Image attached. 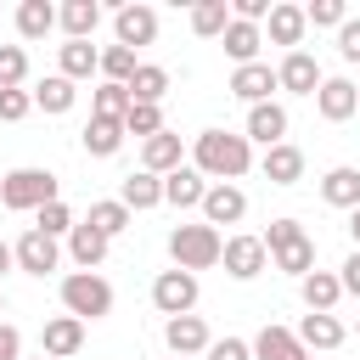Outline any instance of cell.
<instances>
[{
  "label": "cell",
  "instance_id": "1",
  "mask_svg": "<svg viewBox=\"0 0 360 360\" xmlns=\"http://www.w3.org/2000/svg\"><path fill=\"white\" fill-rule=\"evenodd\" d=\"M191 169L202 180H214V186H236L253 169V141L231 135V129H202L197 146H191Z\"/></svg>",
  "mask_w": 360,
  "mask_h": 360
},
{
  "label": "cell",
  "instance_id": "2",
  "mask_svg": "<svg viewBox=\"0 0 360 360\" xmlns=\"http://www.w3.org/2000/svg\"><path fill=\"white\" fill-rule=\"evenodd\" d=\"M264 248H270V264L287 270V276H298V281L315 270V242H309V231H304L298 219H270Z\"/></svg>",
  "mask_w": 360,
  "mask_h": 360
},
{
  "label": "cell",
  "instance_id": "3",
  "mask_svg": "<svg viewBox=\"0 0 360 360\" xmlns=\"http://www.w3.org/2000/svg\"><path fill=\"white\" fill-rule=\"evenodd\" d=\"M219 253H225V236L214 231V225H174L169 231V259H174V270H214L219 264Z\"/></svg>",
  "mask_w": 360,
  "mask_h": 360
},
{
  "label": "cell",
  "instance_id": "4",
  "mask_svg": "<svg viewBox=\"0 0 360 360\" xmlns=\"http://www.w3.org/2000/svg\"><path fill=\"white\" fill-rule=\"evenodd\" d=\"M45 202H56V174L51 169H11L0 180V208L11 214H39Z\"/></svg>",
  "mask_w": 360,
  "mask_h": 360
},
{
  "label": "cell",
  "instance_id": "5",
  "mask_svg": "<svg viewBox=\"0 0 360 360\" xmlns=\"http://www.w3.org/2000/svg\"><path fill=\"white\" fill-rule=\"evenodd\" d=\"M62 309L79 315V321H101V315H112V281L96 276V270H73V276H62Z\"/></svg>",
  "mask_w": 360,
  "mask_h": 360
},
{
  "label": "cell",
  "instance_id": "6",
  "mask_svg": "<svg viewBox=\"0 0 360 360\" xmlns=\"http://www.w3.org/2000/svg\"><path fill=\"white\" fill-rule=\"evenodd\" d=\"M152 304H158V315H191L197 309V276L191 270H163L158 281H152Z\"/></svg>",
  "mask_w": 360,
  "mask_h": 360
},
{
  "label": "cell",
  "instance_id": "7",
  "mask_svg": "<svg viewBox=\"0 0 360 360\" xmlns=\"http://www.w3.org/2000/svg\"><path fill=\"white\" fill-rule=\"evenodd\" d=\"M219 264H225V276H231V281H253V276L270 264V248H264V236H225Z\"/></svg>",
  "mask_w": 360,
  "mask_h": 360
},
{
  "label": "cell",
  "instance_id": "8",
  "mask_svg": "<svg viewBox=\"0 0 360 360\" xmlns=\"http://www.w3.org/2000/svg\"><path fill=\"white\" fill-rule=\"evenodd\" d=\"M56 264H62V242L56 236H45V231H22L17 236V270H28V276L45 281Z\"/></svg>",
  "mask_w": 360,
  "mask_h": 360
},
{
  "label": "cell",
  "instance_id": "9",
  "mask_svg": "<svg viewBox=\"0 0 360 360\" xmlns=\"http://www.w3.org/2000/svg\"><path fill=\"white\" fill-rule=\"evenodd\" d=\"M163 343H169V354L174 360H197V354H208V326H202V315H174V321H163Z\"/></svg>",
  "mask_w": 360,
  "mask_h": 360
},
{
  "label": "cell",
  "instance_id": "10",
  "mask_svg": "<svg viewBox=\"0 0 360 360\" xmlns=\"http://www.w3.org/2000/svg\"><path fill=\"white\" fill-rule=\"evenodd\" d=\"M276 84H281L287 96H315V90H321V62H315L309 51H287V56L276 62Z\"/></svg>",
  "mask_w": 360,
  "mask_h": 360
},
{
  "label": "cell",
  "instance_id": "11",
  "mask_svg": "<svg viewBox=\"0 0 360 360\" xmlns=\"http://www.w3.org/2000/svg\"><path fill=\"white\" fill-rule=\"evenodd\" d=\"M79 349H84V321H79V315H51V321L39 326V354L68 360V354H79Z\"/></svg>",
  "mask_w": 360,
  "mask_h": 360
},
{
  "label": "cell",
  "instance_id": "12",
  "mask_svg": "<svg viewBox=\"0 0 360 360\" xmlns=\"http://www.w3.org/2000/svg\"><path fill=\"white\" fill-rule=\"evenodd\" d=\"M315 107H321V118H326V124H343V118H354V112H360V84H354V79H321Z\"/></svg>",
  "mask_w": 360,
  "mask_h": 360
},
{
  "label": "cell",
  "instance_id": "13",
  "mask_svg": "<svg viewBox=\"0 0 360 360\" xmlns=\"http://www.w3.org/2000/svg\"><path fill=\"white\" fill-rule=\"evenodd\" d=\"M236 101H248V107H259V101H270V90H281L276 84V68L270 62H248V68H236L231 73V84H225Z\"/></svg>",
  "mask_w": 360,
  "mask_h": 360
},
{
  "label": "cell",
  "instance_id": "14",
  "mask_svg": "<svg viewBox=\"0 0 360 360\" xmlns=\"http://www.w3.org/2000/svg\"><path fill=\"white\" fill-rule=\"evenodd\" d=\"M242 135L259 141L264 152L281 146V141H287V107H281V101H259V107H248V129H242Z\"/></svg>",
  "mask_w": 360,
  "mask_h": 360
},
{
  "label": "cell",
  "instance_id": "15",
  "mask_svg": "<svg viewBox=\"0 0 360 360\" xmlns=\"http://www.w3.org/2000/svg\"><path fill=\"white\" fill-rule=\"evenodd\" d=\"M112 34H118V45H152L158 39V11L152 6H118V17H112Z\"/></svg>",
  "mask_w": 360,
  "mask_h": 360
},
{
  "label": "cell",
  "instance_id": "16",
  "mask_svg": "<svg viewBox=\"0 0 360 360\" xmlns=\"http://www.w3.org/2000/svg\"><path fill=\"white\" fill-rule=\"evenodd\" d=\"M264 28H270V45L304 51V28H309V17H304V6H287V0H276V6H270V17H264Z\"/></svg>",
  "mask_w": 360,
  "mask_h": 360
},
{
  "label": "cell",
  "instance_id": "17",
  "mask_svg": "<svg viewBox=\"0 0 360 360\" xmlns=\"http://www.w3.org/2000/svg\"><path fill=\"white\" fill-rule=\"evenodd\" d=\"M248 214V191L242 186H208V197H202V225H236Z\"/></svg>",
  "mask_w": 360,
  "mask_h": 360
},
{
  "label": "cell",
  "instance_id": "18",
  "mask_svg": "<svg viewBox=\"0 0 360 360\" xmlns=\"http://www.w3.org/2000/svg\"><path fill=\"white\" fill-rule=\"evenodd\" d=\"M180 158H186V146H180V135L174 129H163V135H152V141H141V169L146 174H174L180 169Z\"/></svg>",
  "mask_w": 360,
  "mask_h": 360
},
{
  "label": "cell",
  "instance_id": "19",
  "mask_svg": "<svg viewBox=\"0 0 360 360\" xmlns=\"http://www.w3.org/2000/svg\"><path fill=\"white\" fill-rule=\"evenodd\" d=\"M202 197H208V180L191 163H180L174 174H163V202L169 208H202Z\"/></svg>",
  "mask_w": 360,
  "mask_h": 360
},
{
  "label": "cell",
  "instance_id": "20",
  "mask_svg": "<svg viewBox=\"0 0 360 360\" xmlns=\"http://www.w3.org/2000/svg\"><path fill=\"white\" fill-rule=\"evenodd\" d=\"M253 360H309V349L298 343V332L292 326H264L259 338H253Z\"/></svg>",
  "mask_w": 360,
  "mask_h": 360
},
{
  "label": "cell",
  "instance_id": "21",
  "mask_svg": "<svg viewBox=\"0 0 360 360\" xmlns=\"http://www.w3.org/2000/svg\"><path fill=\"white\" fill-rule=\"evenodd\" d=\"M259 169H264L270 186H298V180H304V152H298L292 141H281V146H270V152L259 158Z\"/></svg>",
  "mask_w": 360,
  "mask_h": 360
},
{
  "label": "cell",
  "instance_id": "22",
  "mask_svg": "<svg viewBox=\"0 0 360 360\" xmlns=\"http://www.w3.org/2000/svg\"><path fill=\"white\" fill-rule=\"evenodd\" d=\"M298 292H304L309 315H332L338 298H343V281H338V270H309V276L298 281Z\"/></svg>",
  "mask_w": 360,
  "mask_h": 360
},
{
  "label": "cell",
  "instance_id": "23",
  "mask_svg": "<svg viewBox=\"0 0 360 360\" xmlns=\"http://www.w3.org/2000/svg\"><path fill=\"white\" fill-rule=\"evenodd\" d=\"M321 197L332 202V208H360V169L354 163H338V169H326L321 174Z\"/></svg>",
  "mask_w": 360,
  "mask_h": 360
},
{
  "label": "cell",
  "instance_id": "24",
  "mask_svg": "<svg viewBox=\"0 0 360 360\" xmlns=\"http://www.w3.org/2000/svg\"><path fill=\"white\" fill-rule=\"evenodd\" d=\"M56 73H62V79H73V84H79V79H90V73H101V51H96L90 39H68V45L56 51Z\"/></svg>",
  "mask_w": 360,
  "mask_h": 360
},
{
  "label": "cell",
  "instance_id": "25",
  "mask_svg": "<svg viewBox=\"0 0 360 360\" xmlns=\"http://www.w3.org/2000/svg\"><path fill=\"white\" fill-rule=\"evenodd\" d=\"M118 202H124L129 214H146V208H158V202H163V180H158V174H146V169H135V174H124Z\"/></svg>",
  "mask_w": 360,
  "mask_h": 360
},
{
  "label": "cell",
  "instance_id": "26",
  "mask_svg": "<svg viewBox=\"0 0 360 360\" xmlns=\"http://www.w3.org/2000/svg\"><path fill=\"white\" fill-rule=\"evenodd\" d=\"M219 39H225V56H231L236 68H248V62H259V45H264V28H259V22H236V17H231V28H225Z\"/></svg>",
  "mask_w": 360,
  "mask_h": 360
},
{
  "label": "cell",
  "instance_id": "27",
  "mask_svg": "<svg viewBox=\"0 0 360 360\" xmlns=\"http://www.w3.org/2000/svg\"><path fill=\"white\" fill-rule=\"evenodd\" d=\"M124 135H129V129H124V118H90V124H84V135H79V146H84L90 158H112V152L124 146Z\"/></svg>",
  "mask_w": 360,
  "mask_h": 360
},
{
  "label": "cell",
  "instance_id": "28",
  "mask_svg": "<svg viewBox=\"0 0 360 360\" xmlns=\"http://www.w3.org/2000/svg\"><path fill=\"white\" fill-rule=\"evenodd\" d=\"M107 248H112V242H107L96 225H84V219H79V225H73V236H68V253H73V264H79V270H96V264L107 259Z\"/></svg>",
  "mask_w": 360,
  "mask_h": 360
},
{
  "label": "cell",
  "instance_id": "29",
  "mask_svg": "<svg viewBox=\"0 0 360 360\" xmlns=\"http://www.w3.org/2000/svg\"><path fill=\"white\" fill-rule=\"evenodd\" d=\"M56 17H62V11H56L51 0H22V6H17V34H22V39H45V34L56 28Z\"/></svg>",
  "mask_w": 360,
  "mask_h": 360
},
{
  "label": "cell",
  "instance_id": "30",
  "mask_svg": "<svg viewBox=\"0 0 360 360\" xmlns=\"http://www.w3.org/2000/svg\"><path fill=\"white\" fill-rule=\"evenodd\" d=\"M73 101H79V90H73V79H62V73H51V79H39V84H34V107H39V112H51V118H56V112H68Z\"/></svg>",
  "mask_w": 360,
  "mask_h": 360
},
{
  "label": "cell",
  "instance_id": "31",
  "mask_svg": "<svg viewBox=\"0 0 360 360\" xmlns=\"http://www.w3.org/2000/svg\"><path fill=\"white\" fill-rule=\"evenodd\" d=\"M298 343L304 349H338L343 343V321L338 315H304L298 321Z\"/></svg>",
  "mask_w": 360,
  "mask_h": 360
},
{
  "label": "cell",
  "instance_id": "32",
  "mask_svg": "<svg viewBox=\"0 0 360 360\" xmlns=\"http://www.w3.org/2000/svg\"><path fill=\"white\" fill-rule=\"evenodd\" d=\"M225 28H231V6L225 0H197L191 6V34L197 39H219Z\"/></svg>",
  "mask_w": 360,
  "mask_h": 360
},
{
  "label": "cell",
  "instance_id": "33",
  "mask_svg": "<svg viewBox=\"0 0 360 360\" xmlns=\"http://www.w3.org/2000/svg\"><path fill=\"white\" fill-rule=\"evenodd\" d=\"M169 96V68H158V62H141L135 68V79H129V101H163Z\"/></svg>",
  "mask_w": 360,
  "mask_h": 360
},
{
  "label": "cell",
  "instance_id": "34",
  "mask_svg": "<svg viewBox=\"0 0 360 360\" xmlns=\"http://www.w3.org/2000/svg\"><path fill=\"white\" fill-rule=\"evenodd\" d=\"M56 22L68 28V39H90V34H96V22H101V6H96V0H68Z\"/></svg>",
  "mask_w": 360,
  "mask_h": 360
},
{
  "label": "cell",
  "instance_id": "35",
  "mask_svg": "<svg viewBox=\"0 0 360 360\" xmlns=\"http://www.w3.org/2000/svg\"><path fill=\"white\" fill-rule=\"evenodd\" d=\"M129 219H135V214H129L118 197H107V202H90V214H84V225H96L107 242H112L118 231H129Z\"/></svg>",
  "mask_w": 360,
  "mask_h": 360
},
{
  "label": "cell",
  "instance_id": "36",
  "mask_svg": "<svg viewBox=\"0 0 360 360\" xmlns=\"http://www.w3.org/2000/svg\"><path fill=\"white\" fill-rule=\"evenodd\" d=\"M124 112H129V84H96L90 118H124Z\"/></svg>",
  "mask_w": 360,
  "mask_h": 360
},
{
  "label": "cell",
  "instance_id": "37",
  "mask_svg": "<svg viewBox=\"0 0 360 360\" xmlns=\"http://www.w3.org/2000/svg\"><path fill=\"white\" fill-rule=\"evenodd\" d=\"M124 129H129V135H141V141L163 135V107H152V101H129V112H124Z\"/></svg>",
  "mask_w": 360,
  "mask_h": 360
},
{
  "label": "cell",
  "instance_id": "38",
  "mask_svg": "<svg viewBox=\"0 0 360 360\" xmlns=\"http://www.w3.org/2000/svg\"><path fill=\"white\" fill-rule=\"evenodd\" d=\"M135 68H141V62H135L129 45H107V51H101V73H107V84H129Z\"/></svg>",
  "mask_w": 360,
  "mask_h": 360
},
{
  "label": "cell",
  "instance_id": "39",
  "mask_svg": "<svg viewBox=\"0 0 360 360\" xmlns=\"http://www.w3.org/2000/svg\"><path fill=\"white\" fill-rule=\"evenodd\" d=\"M73 225H79V219H73V208H68L62 197L34 214V231H45V236H73Z\"/></svg>",
  "mask_w": 360,
  "mask_h": 360
},
{
  "label": "cell",
  "instance_id": "40",
  "mask_svg": "<svg viewBox=\"0 0 360 360\" xmlns=\"http://www.w3.org/2000/svg\"><path fill=\"white\" fill-rule=\"evenodd\" d=\"M22 79H28V51L0 45V90H22Z\"/></svg>",
  "mask_w": 360,
  "mask_h": 360
},
{
  "label": "cell",
  "instance_id": "41",
  "mask_svg": "<svg viewBox=\"0 0 360 360\" xmlns=\"http://www.w3.org/2000/svg\"><path fill=\"white\" fill-rule=\"evenodd\" d=\"M304 17H309V28H343L349 22V6L343 0H309Z\"/></svg>",
  "mask_w": 360,
  "mask_h": 360
},
{
  "label": "cell",
  "instance_id": "42",
  "mask_svg": "<svg viewBox=\"0 0 360 360\" xmlns=\"http://www.w3.org/2000/svg\"><path fill=\"white\" fill-rule=\"evenodd\" d=\"M34 112V90H0V124H22Z\"/></svg>",
  "mask_w": 360,
  "mask_h": 360
},
{
  "label": "cell",
  "instance_id": "43",
  "mask_svg": "<svg viewBox=\"0 0 360 360\" xmlns=\"http://www.w3.org/2000/svg\"><path fill=\"white\" fill-rule=\"evenodd\" d=\"M202 360H253V343L248 338H214Z\"/></svg>",
  "mask_w": 360,
  "mask_h": 360
},
{
  "label": "cell",
  "instance_id": "44",
  "mask_svg": "<svg viewBox=\"0 0 360 360\" xmlns=\"http://www.w3.org/2000/svg\"><path fill=\"white\" fill-rule=\"evenodd\" d=\"M338 56H343V62H360V17H349V22L338 28Z\"/></svg>",
  "mask_w": 360,
  "mask_h": 360
},
{
  "label": "cell",
  "instance_id": "45",
  "mask_svg": "<svg viewBox=\"0 0 360 360\" xmlns=\"http://www.w3.org/2000/svg\"><path fill=\"white\" fill-rule=\"evenodd\" d=\"M338 281H343V292H349V298H360V248L338 264Z\"/></svg>",
  "mask_w": 360,
  "mask_h": 360
},
{
  "label": "cell",
  "instance_id": "46",
  "mask_svg": "<svg viewBox=\"0 0 360 360\" xmlns=\"http://www.w3.org/2000/svg\"><path fill=\"white\" fill-rule=\"evenodd\" d=\"M231 17H236V22H264V17H270V0H236Z\"/></svg>",
  "mask_w": 360,
  "mask_h": 360
},
{
  "label": "cell",
  "instance_id": "47",
  "mask_svg": "<svg viewBox=\"0 0 360 360\" xmlns=\"http://www.w3.org/2000/svg\"><path fill=\"white\" fill-rule=\"evenodd\" d=\"M0 360H22V332L0 321Z\"/></svg>",
  "mask_w": 360,
  "mask_h": 360
},
{
  "label": "cell",
  "instance_id": "48",
  "mask_svg": "<svg viewBox=\"0 0 360 360\" xmlns=\"http://www.w3.org/2000/svg\"><path fill=\"white\" fill-rule=\"evenodd\" d=\"M11 264H17V248H11V242H0V276H6Z\"/></svg>",
  "mask_w": 360,
  "mask_h": 360
},
{
  "label": "cell",
  "instance_id": "49",
  "mask_svg": "<svg viewBox=\"0 0 360 360\" xmlns=\"http://www.w3.org/2000/svg\"><path fill=\"white\" fill-rule=\"evenodd\" d=\"M349 236H354V248H360V208L349 214Z\"/></svg>",
  "mask_w": 360,
  "mask_h": 360
},
{
  "label": "cell",
  "instance_id": "50",
  "mask_svg": "<svg viewBox=\"0 0 360 360\" xmlns=\"http://www.w3.org/2000/svg\"><path fill=\"white\" fill-rule=\"evenodd\" d=\"M0 315H6V292H0Z\"/></svg>",
  "mask_w": 360,
  "mask_h": 360
},
{
  "label": "cell",
  "instance_id": "51",
  "mask_svg": "<svg viewBox=\"0 0 360 360\" xmlns=\"http://www.w3.org/2000/svg\"><path fill=\"white\" fill-rule=\"evenodd\" d=\"M34 360H51V354H34Z\"/></svg>",
  "mask_w": 360,
  "mask_h": 360
}]
</instances>
